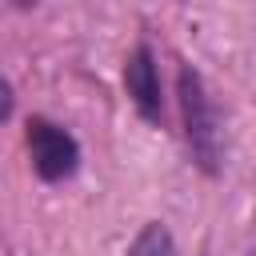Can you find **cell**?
Instances as JSON below:
<instances>
[{
  "label": "cell",
  "mask_w": 256,
  "mask_h": 256,
  "mask_svg": "<svg viewBox=\"0 0 256 256\" xmlns=\"http://www.w3.org/2000/svg\"><path fill=\"white\" fill-rule=\"evenodd\" d=\"M28 156H32V172L44 184H60L72 180L80 168V144L68 128L52 124L48 116H32L28 120Z\"/></svg>",
  "instance_id": "cell-2"
},
{
  "label": "cell",
  "mask_w": 256,
  "mask_h": 256,
  "mask_svg": "<svg viewBox=\"0 0 256 256\" xmlns=\"http://www.w3.org/2000/svg\"><path fill=\"white\" fill-rule=\"evenodd\" d=\"M180 112H184V140L192 152V164L208 176L220 172V112L204 88V76L192 64H180Z\"/></svg>",
  "instance_id": "cell-1"
},
{
  "label": "cell",
  "mask_w": 256,
  "mask_h": 256,
  "mask_svg": "<svg viewBox=\"0 0 256 256\" xmlns=\"http://www.w3.org/2000/svg\"><path fill=\"white\" fill-rule=\"evenodd\" d=\"M124 88L136 104V112L148 124H164V92H160V68L148 44H136L124 64Z\"/></svg>",
  "instance_id": "cell-3"
},
{
  "label": "cell",
  "mask_w": 256,
  "mask_h": 256,
  "mask_svg": "<svg viewBox=\"0 0 256 256\" xmlns=\"http://www.w3.org/2000/svg\"><path fill=\"white\" fill-rule=\"evenodd\" d=\"M12 108H16V92H12V84L0 76V124L12 116Z\"/></svg>",
  "instance_id": "cell-5"
},
{
  "label": "cell",
  "mask_w": 256,
  "mask_h": 256,
  "mask_svg": "<svg viewBox=\"0 0 256 256\" xmlns=\"http://www.w3.org/2000/svg\"><path fill=\"white\" fill-rule=\"evenodd\" d=\"M128 256H172V236H168V228H164L160 220L144 224V232L132 240Z\"/></svg>",
  "instance_id": "cell-4"
}]
</instances>
